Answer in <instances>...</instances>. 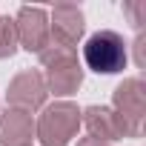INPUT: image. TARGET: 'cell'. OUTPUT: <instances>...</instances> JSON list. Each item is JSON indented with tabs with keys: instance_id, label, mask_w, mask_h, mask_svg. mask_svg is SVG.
Returning a JSON list of instances; mask_svg holds the SVG:
<instances>
[{
	"instance_id": "cell-1",
	"label": "cell",
	"mask_w": 146,
	"mask_h": 146,
	"mask_svg": "<svg viewBox=\"0 0 146 146\" xmlns=\"http://www.w3.org/2000/svg\"><path fill=\"white\" fill-rule=\"evenodd\" d=\"M83 60L98 75H115L126 66V43L112 29L95 32L83 46Z\"/></svg>"
}]
</instances>
